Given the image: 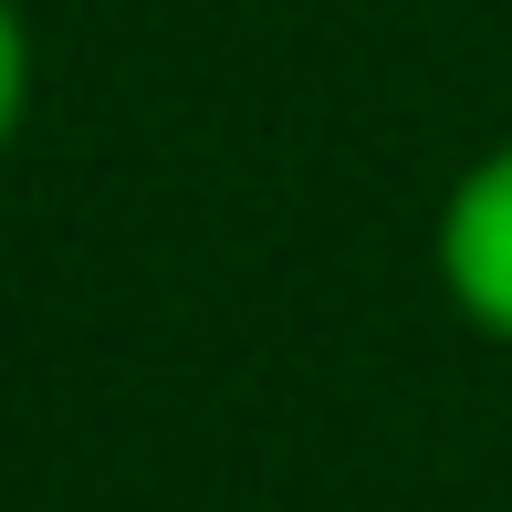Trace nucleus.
Returning <instances> with one entry per match:
<instances>
[{
    "instance_id": "1",
    "label": "nucleus",
    "mask_w": 512,
    "mask_h": 512,
    "mask_svg": "<svg viewBox=\"0 0 512 512\" xmlns=\"http://www.w3.org/2000/svg\"><path fill=\"white\" fill-rule=\"evenodd\" d=\"M439 283L481 335L512 345V147H492L439 209Z\"/></svg>"
},
{
    "instance_id": "2",
    "label": "nucleus",
    "mask_w": 512,
    "mask_h": 512,
    "mask_svg": "<svg viewBox=\"0 0 512 512\" xmlns=\"http://www.w3.org/2000/svg\"><path fill=\"white\" fill-rule=\"evenodd\" d=\"M21 105H32V42H21V11L0 0V147H11Z\"/></svg>"
}]
</instances>
